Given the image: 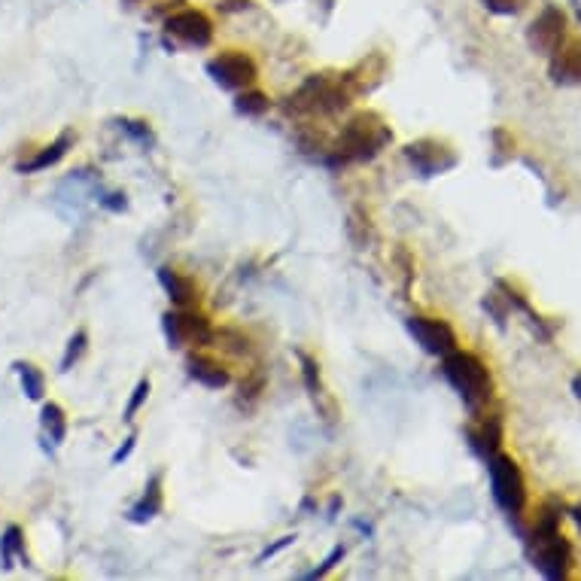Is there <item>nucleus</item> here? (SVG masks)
<instances>
[{"mask_svg":"<svg viewBox=\"0 0 581 581\" xmlns=\"http://www.w3.org/2000/svg\"><path fill=\"white\" fill-rule=\"evenodd\" d=\"M530 557L533 566L551 578V581H563L572 572V548L560 533V515L554 512H542L536 518V527L530 533Z\"/></svg>","mask_w":581,"mask_h":581,"instance_id":"2","label":"nucleus"},{"mask_svg":"<svg viewBox=\"0 0 581 581\" xmlns=\"http://www.w3.org/2000/svg\"><path fill=\"white\" fill-rule=\"evenodd\" d=\"M159 283L165 286V293H168V299H171V305L174 308H192L195 305V283L189 280V277H183L180 271H174V268H159Z\"/></svg>","mask_w":581,"mask_h":581,"instance_id":"18","label":"nucleus"},{"mask_svg":"<svg viewBox=\"0 0 581 581\" xmlns=\"http://www.w3.org/2000/svg\"><path fill=\"white\" fill-rule=\"evenodd\" d=\"M299 362H302V381H305L314 405L326 414V420H335V402L326 396V387H323V378H320V362L308 353H299Z\"/></svg>","mask_w":581,"mask_h":581,"instance_id":"16","label":"nucleus"},{"mask_svg":"<svg viewBox=\"0 0 581 581\" xmlns=\"http://www.w3.org/2000/svg\"><path fill=\"white\" fill-rule=\"evenodd\" d=\"M186 372H189L192 381H198L207 390H223L232 381V375H229V369L223 366V362L213 359V356H204V353H189Z\"/></svg>","mask_w":581,"mask_h":581,"instance_id":"13","label":"nucleus"},{"mask_svg":"<svg viewBox=\"0 0 581 581\" xmlns=\"http://www.w3.org/2000/svg\"><path fill=\"white\" fill-rule=\"evenodd\" d=\"M137 448V432H131L128 439H125V445L113 454V466H119V463H125L128 457H131V451Z\"/></svg>","mask_w":581,"mask_h":581,"instance_id":"29","label":"nucleus"},{"mask_svg":"<svg viewBox=\"0 0 581 581\" xmlns=\"http://www.w3.org/2000/svg\"><path fill=\"white\" fill-rule=\"evenodd\" d=\"M162 326H165V338L171 347H207L216 341V332L210 326V320L192 308H177V311H168L162 317Z\"/></svg>","mask_w":581,"mask_h":581,"instance_id":"7","label":"nucleus"},{"mask_svg":"<svg viewBox=\"0 0 581 581\" xmlns=\"http://www.w3.org/2000/svg\"><path fill=\"white\" fill-rule=\"evenodd\" d=\"M293 542H296V536H283L280 542H274L271 548H265V551L259 554V563H265V560H271L274 554H280L283 548H289V545H293Z\"/></svg>","mask_w":581,"mask_h":581,"instance_id":"30","label":"nucleus"},{"mask_svg":"<svg viewBox=\"0 0 581 581\" xmlns=\"http://www.w3.org/2000/svg\"><path fill=\"white\" fill-rule=\"evenodd\" d=\"M165 508V490H162V475H153L143 487L140 499L128 508V521L131 524H150L162 515Z\"/></svg>","mask_w":581,"mask_h":581,"instance_id":"14","label":"nucleus"},{"mask_svg":"<svg viewBox=\"0 0 581 581\" xmlns=\"http://www.w3.org/2000/svg\"><path fill=\"white\" fill-rule=\"evenodd\" d=\"M40 423H43V432H46V439L52 445H61L64 442V435H67V417H64V408L61 405H55V402L43 405Z\"/></svg>","mask_w":581,"mask_h":581,"instance_id":"20","label":"nucleus"},{"mask_svg":"<svg viewBox=\"0 0 581 581\" xmlns=\"http://www.w3.org/2000/svg\"><path fill=\"white\" fill-rule=\"evenodd\" d=\"M344 554H347V548H344V545H335V548L329 551V557H326L317 569H311L305 578H311V581H314V578H326V575H329V572H332V569L344 560Z\"/></svg>","mask_w":581,"mask_h":581,"instance_id":"26","label":"nucleus"},{"mask_svg":"<svg viewBox=\"0 0 581 581\" xmlns=\"http://www.w3.org/2000/svg\"><path fill=\"white\" fill-rule=\"evenodd\" d=\"M408 332L414 335V341L420 344L423 353L439 356V359L460 347L457 332L451 329V323L439 320V317H411L408 320Z\"/></svg>","mask_w":581,"mask_h":581,"instance_id":"10","label":"nucleus"},{"mask_svg":"<svg viewBox=\"0 0 581 581\" xmlns=\"http://www.w3.org/2000/svg\"><path fill=\"white\" fill-rule=\"evenodd\" d=\"M16 560H25L28 563V554H25V533L19 527H7L4 536H0V563L4 569H10Z\"/></svg>","mask_w":581,"mask_h":581,"instance_id":"19","label":"nucleus"},{"mask_svg":"<svg viewBox=\"0 0 581 581\" xmlns=\"http://www.w3.org/2000/svg\"><path fill=\"white\" fill-rule=\"evenodd\" d=\"M16 372H19V381H22V390L28 399L40 402L43 393H46V378L37 366H31V362H16Z\"/></svg>","mask_w":581,"mask_h":581,"instance_id":"22","label":"nucleus"},{"mask_svg":"<svg viewBox=\"0 0 581 581\" xmlns=\"http://www.w3.org/2000/svg\"><path fill=\"white\" fill-rule=\"evenodd\" d=\"M119 131H125L131 140H137V143H143V147H150L153 143V128H150V122H143V119H128V116H122L119 122Z\"/></svg>","mask_w":581,"mask_h":581,"instance_id":"23","label":"nucleus"},{"mask_svg":"<svg viewBox=\"0 0 581 581\" xmlns=\"http://www.w3.org/2000/svg\"><path fill=\"white\" fill-rule=\"evenodd\" d=\"M147 399H150V378H143V381H137V387H134V393H131V399H128V405H125V414H122V420H134V414L147 405Z\"/></svg>","mask_w":581,"mask_h":581,"instance_id":"25","label":"nucleus"},{"mask_svg":"<svg viewBox=\"0 0 581 581\" xmlns=\"http://www.w3.org/2000/svg\"><path fill=\"white\" fill-rule=\"evenodd\" d=\"M86 344H89V335L80 329V332H74V338L67 341V350H64V356H61V372H70L74 369V362H80V356L86 353Z\"/></svg>","mask_w":581,"mask_h":581,"instance_id":"24","label":"nucleus"},{"mask_svg":"<svg viewBox=\"0 0 581 581\" xmlns=\"http://www.w3.org/2000/svg\"><path fill=\"white\" fill-rule=\"evenodd\" d=\"M393 143V131L390 125L372 113V110H362L356 113L338 134L335 147L329 150L326 162L332 168H344V165H353V162H372L384 147Z\"/></svg>","mask_w":581,"mask_h":581,"instance_id":"1","label":"nucleus"},{"mask_svg":"<svg viewBox=\"0 0 581 581\" xmlns=\"http://www.w3.org/2000/svg\"><path fill=\"white\" fill-rule=\"evenodd\" d=\"M487 472H490V490H493L496 505L502 508L505 515L518 518L527 508V481H524V472H521L518 460L496 451L487 460Z\"/></svg>","mask_w":581,"mask_h":581,"instance_id":"5","label":"nucleus"},{"mask_svg":"<svg viewBox=\"0 0 581 581\" xmlns=\"http://www.w3.org/2000/svg\"><path fill=\"white\" fill-rule=\"evenodd\" d=\"M563 40H566V13L560 7H545L527 31L530 49L539 55H551Z\"/></svg>","mask_w":581,"mask_h":581,"instance_id":"11","label":"nucleus"},{"mask_svg":"<svg viewBox=\"0 0 581 581\" xmlns=\"http://www.w3.org/2000/svg\"><path fill=\"white\" fill-rule=\"evenodd\" d=\"M572 393H575V399H581V372L572 378Z\"/></svg>","mask_w":581,"mask_h":581,"instance_id":"33","label":"nucleus"},{"mask_svg":"<svg viewBox=\"0 0 581 581\" xmlns=\"http://www.w3.org/2000/svg\"><path fill=\"white\" fill-rule=\"evenodd\" d=\"M481 4L496 16H515L521 10V0H481Z\"/></svg>","mask_w":581,"mask_h":581,"instance_id":"27","label":"nucleus"},{"mask_svg":"<svg viewBox=\"0 0 581 581\" xmlns=\"http://www.w3.org/2000/svg\"><path fill=\"white\" fill-rule=\"evenodd\" d=\"M74 131H64L58 140H52L49 147H43L34 159H28V162H19V174H34V171H46V168H52V165H58L64 156H67V150L74 147Z\"/></svg>","mask_w":581,"mask_h":581,"instance_id":"17","label":"nucleus"},{"mask_svg":"<svg viewBox=\"0 0 581 581\" xmlns=\"http://www.w3.org/2000/svg\"><path fill=\"white\" fill-rule=\"evenodd\" d=\"M207 74H210V80L220 86V89L241 92V89H250L259 80V67H256V61L247 52L226 49V52L213 55L207 61Z\"/></svg>","mask_w":581,"mask_h":581,"instance_id":"6","label":"nucleus"},{"mask_svg":"<svg viewBox=\"0 0 581 581\" xmlns=\"http://www.w3.org/2000/svg\"><path fill=\"white\" fill-rule=\"evenodd\" d=\"M98 204H101L104 210H110V213H122V210L128 207V201H125V195H122V192H107V195H98Z\"/></svg>","mask_w":581,"mask_h":581,"instance_id":"28","label":"nucleus"},{"mask_svg":"<svg viewBox=\"0 0 581 581\" xmlns=\"http://www.w3.org/2000/svg\"><path fill=\"white\" fill-rule=\"evenodd\" d=\"M469 442L484 460H490L502 445V420L496 414H484L475 426H469Z\"/></svg>","mask_w":581,"mask_h":581,"instance_id":"15","label":"nucleus"},{"mask_svg":"<svg viewBox=\"0 0 581 581\" xmlns=\"http://www.w3.org/2000/svg\"><path fill=\"white\" fill-rule=\"evenodd\" d=\"M353 101V95L347 92L344 80H329V77H311L296 95L286 98V113L293 116H335L341 110H347Z\"/></svg>","mask_w":581,"mask_h":581,"instance_id":"4","label":"nucleus"},{"mask_svg":"<svg viewBox=\"0 0 581 581\" xmlns=\"http://www.w3.org/2000/svg\"><path fill=\"white\" fill-rule=\"evenodd\" d=\"M442 372L472 411L484 408L493 399V378H490V369L481 362V356L457 347L448 356H442Z\"/></svg>","mask_w":581,"mask_h":581,"instance_id":"3","label":"nucleus"},{"mask_svg":"<svg viewBox=\"0 0 581 581\" xmlns=\"http://www.w3.org/2000/svg\"><path fill=\"white\" fill-rule=\"evenodd\" d=\"M220 10L223 13H244V10H253V0H220Z\"/></svg>","mask_w":581,"mask_h":581,"instance_id":"32","label":"nucleus"},{"mask_svg":"<svg viewBox=\"0 0 581 581\" xmlns=\"http://www.w3.org/2000/svg\"><path fill=\"white\" fill-rule=\"evenodd\" d=\"M262 387H265V381H262V375H253L250 381H244V384H241V396H250V399H259V393H262Z\"/></svg>","mask_w":581,"mask_h":581,"instance_id":"31","label":"nucleus"},{"mask_svg":"<svg viewBox=\"0 0 581 581\" xmlns=\"http://www.w3.org/2000/svg\"><path fill=\"white\" fill-rule=\"evenodd\" d=\"M235 110L241 113V116H250V119H256V116H265L268 110H271V98L265 95V92H259V89H241L238 92V98H235Z\"/></svg>","mask_w":581,"mask_h":581,"instance_id":"21","label":"nucleus"},{"mask_svg":"<svg viewBox=\"0 0 581 581\" xmlns=\"http://www.w3.org/2000/svg\"><path fill=\"white\" fill-rule=\"evenodd\" d=\"M165 34L189 49H207L213 43V22L204 10H177L165 19Z\"/></svg>","mask_w":581,"mask_h":581,"instance_id":"9","label":"nucleus"},{"mask_svg":"<svg viewBox=\"0 0 581 581\" xmlns=\"http://www.w3.org/2000/svg\"><path fill=\"white\" fill-rule=\"evenodd\" d=\"M411 168L423 177H439L451 168H457V153L451 150V143L435 140V137H420L402 150Z\"/></svg>","mask_w":581,"mask_h":581,"instance_id":"8","label":"nucleus"},{"mask_svg":"<svg viewBox=\"0 0 581 581\" xmlns=\"http://www.w3.org/2000/svg\"><path fill=\"white\" fill-rule=\"evenodd\" d=\"M548 58L551 80L557 86H581V37H566Z\"/></svg>","mask_w":581,"mask_h":581,"instance_id":"12","label":"nucleus"}]
</instances>
